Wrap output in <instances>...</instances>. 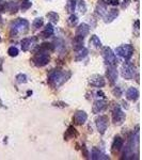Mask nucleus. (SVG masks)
Listing matches in <instances>:
<instances>
[{"instance_id": "1", "label": "nucleus", "mask_w": 142, "mask_h": 160, "mask_svg": "<svg viewBox=\"0 0 142 160\" xmlns=\"http://www.w3.org/2000/svg\"><path fill=\"white\" fill-rule=\"evenodd\" d=\"M69 77H71V73H69V72L53 71L48 75V83L53 88H59V87H61Z\"/></svg>"}, {"instance_id": "2", "label": "nucleus", "mask_w": 142, "mask_h": 160, "mask_svg": "<svg viewBox=\"0 0 142 160\" xmlns=\"http://www.w3.org/2000/svg\"><path fill=\"white\" fill-rule=\"evenodd\" d=\"M29 28V22L24 18H18L16 19L14 22H12L11 29H12V34H18V33H24L28 30Z\"/></svg>"}, {"instance_id": "3", "label": "nucleus", "mask_w": 142, "mask_h": 160, "mask_svg": "<svg viewBox=\"0 0 142 160\" xmlns=\"http://www.w3.org/2000/svg\"><path fill=\"white\" fill-rule=\"evenodd\" d=\"M115 53H117L118 56L122 57V58L129 59L134 53V47L131 45H129V44L122 45L115 49Z\"/></svg>"}, {"instance_id": "4", "label": "nucleus", "mask_w": 142, "mask_h": 160, "mask_svg": "<svg viewBox=\"0 0 142 160\" xmlns=\"http://www.w3.org/2000/svg\"><path fill=\"white\" fill-rule=\"evenodd\" d=\"M103 57H104L106 63L108 65H112L115 66L117 65V57H115V53H113V51L110 49L109 47H105L103 48Z\"/></svg>"}, {"instance_id": "5", "label": "nucleus", "mask_w": 142, "mask_h": 160, "mask_svg": "<svg viewBox=\"0 0 142 160\" xmlns=\"http://www.w3.org/2000/svg\"><path fill=\"white\" fill-rule=\"evenodd\" d=\"M33 62L34 64L38 68H42V66H45L46 64L49 62V55L47 52H42V51H38V52L35 55V57L33 58Z\"/></svg>"}, {"instance_id": "6", "label": "nucleus", "mask_w": 142, "mask_h": 160, "mask_svg": "<svg viewBox=\"0 0 142 160\" xmlns=\"http://www.w3.org/2000/svg\"><path fill=\"white\" fill-rule=\"evenodd\" d=\"M112 118H113V123H114L115 125H121V124H123L124 120H125V113L122 111L120 106H117V107L113 109Z\"/></svg>"}, {"instance_id": "7", "label": "nucleus", "mask_w": 142, "mask_h": 160, "mask_svg": "<svg viewBox=\"0 0 142 160\" xmlns=\"http://www.w3.org/2000/svg\"><path fill=\"white\" fill-rule=\"evenodd\" d=\"M134 74H135V68H134L133 64L130 62H126L122 68L123 77L125 79H131L134 77Z\"/></svg>"}, {"instance_id": "8", "label": "nucleus", "mask_w": 142, "mask_h": 160, "mask_svg": "<svg viewBox=\"0 0 142 160\" xmlns=\"http://www.w3.org/2000/svg\"><path fill=\"white\" fill-rule=\"evenodd\" d=\"M89 83L91 84L93 87H96V88H103L105 86V79L103 76L100 75H92L89 79Z\"/></svg>"}, {"instance_id": "9", "label": "nucleus", "mask_w": 142, "mask_h": 160, "mask_svg": "<svg viewBox=\"0 0 142 160\" xmlns=\"http://www.w3.org/2000/svg\"><path fill=\"white\" fill-rule=\"evenodd\" d=\"M108 126V118L106 115H102V117L96 118V127L100 133H105L106 129Z\"/></svg>"}, {"instance_id": "10", "label": "nucleus", "mask_w": 142, "mask_h": 160, "mask_svg": "<svg viewBox=\"0 0 142 160\" xmlns=\"http://www.w3.org/2000/svg\"><path fill=\"white\" fill-rule=\"evenodd\" d=\"M88 118V115L84 111H81V110H78L75 112L74 117H73V122L77 125H82V124L86 123Z\"/></svg>"}, {"instance_id": "11", "label": "nucleus", "mask_w": 142, "mask_h": 160, "mask_svg": "<svg viewBox=\"0 0 142 160\" xmlns=\"http://www.w3.org/2000/svg\"><path fill=\"white\" fill-rule=\"evenodd\" d=\"M107 77L109 79V81L113 83V82L117 81L118 79V71L115 68V66H112V65H108V68H107Z\"/></svg>"}, {"instance_id": "12", "label": "nucleus", "mask_w": 142, "mask_h": 160, "mask_svg": "<svg viewBox=\"0 0 142 160\" xmlns=\"http://www.w3.org/2000/svg\"><path fill=\"white\" fill-rule=\"evenodd\" d=\"M107 108V102L106 100H96L93 105V112L94 113H100Z\"/></svg>"}, {"instance_id": "13", "label": "nucleus", "mask_w": 142, "mask_h": 160, "mask_svg": "<svg viewBox=\"0 0 142 160\" xmlns=\"http://www.w3.org/2000/svg\"><path fill=\"white\" fill-rule=\"evenodd\" d=\"M123 144H124V140L121 137H115L114 141H113L112 143V153L115 154L118 153V152H120L121 149L123 148Z\"/></svg>"}, {"instance_id": "14", "label": "nucleus", "mask_w": 142, "mask_h": 160, "mask_svg": "<svg viewBox=\"0 0 142 160\" xmlns=\"http://www.w3.org/2000/svg\"><path fill=\"white\" fill-rule=\"evenodd\" d=\"M89 31H90V27L87 24H80L76 30V35L84 38L89 33Z\"/></svg>"}, {"instance_id": "15", "label": "nucleus", "mask_w": 142, "mask_h": 160, "mask_svg": "<svg viewBox=\"0 0 142 160\" xmlns=\"http://www.w3.org/2000/svg\"><path fill=\"white\" fill-rule=\"evenodd\" d=\"M126 97L129 100H136L139 97V92L136 88H129L126 92Z\"/></svg>"}, {"instance_id": "16", "label": "nucleus", "mask_w": 142, "mask_h": 160, "mask_svg": "<svg viewBox=\"0 0 142 160\" xmlns=\"http://www.w3.org/2000/svg\"><path fill=\"white\" fill-rule=\"evenodd\" d=\"M84 38L82 37H79V35H76L74 38V41H73V47L75 50H79L80 48L84 47Z\"/></svg>"}, {"instance_id": "17", "label": "nucleus", "mask_w": 142, "mask_h": 160, "mask_svg": "<svg viewBox=\"0 0 142 160\" xmlns=\"http://www.w3.org/2000/svg\"><path fill=\"white\" fill-rule=\"evenodd\" d=\"M34 42H35V38H24L22 41V49L24 51L29 50Z\"/></svg>"}, {"instance_id": "18", "label": "nucleus", "mask_w": 142, "mask_h": 160, "mask_svg": "<svg viewBox=\"0 0 142 160\" xmlns=\"http://www.w3.org/2000/svg\"><path fill=\"white\" fill-rule=\"evenodd\" d=\"M118 15H119V11H118V10H115V9L110 10V11L107 13V15L105 16V22H111L113 19L117 18Z\"/></svg>"}, {"instance_id": "19", "label": "nucleus", "mask_w": 142, "mask_h": 160, "mask_svg": "<svg viewBox=\"0 0 142 160\" xmlns=\"http://www.w3.org/2000/svg\"><path fill=\"white\" fill-rule=\"evenodd\" d=\"M91 158L92 159H109V157L106 156L105 154H103L102 152H99L97 148H93L91 153Z\"/></svg>"}, {"instance_id": "20", "label": "nucleus", "mask_w": 142, "mask_h": 160, "mask_svg": "<svg viewBox=\"0 0 142 160\" xmlns=\"http://www.w3.org/2000/svg\"><path fill=\"white\" fill-rule=\"evenodd\" d=\"M78 136V132H77V130L75 129L73 126H69L68 129L66 130L65 135H64V138H65V140H69V139H73L75 137Z\"/></svg>"}, {"instance_id": "21", "label": "nucleus", "mask_w": 142, "mask_h": 160, "mask_svg": "<svg viewBox=\"0 0 142 160\" xmlns=\"http://www.w3.org/2000/svg\"><path fill=\"white\" fill-rule=\"evenodd\" d=\"M53 45L50 43H43L38 46V51H42V52H48V51H51L53 50Z\"/></svg>"}, {"instance_id": "22", "label": "nucleus", "mask_w": 142, "mask_h": 160, "mask_svg": "<svg viewBox=\"0 0 142 160\" xmlns=\"http://www.w3.org/2000/svg\"><path fill=\"white\" fill-rule=\"evenodd\" d=\"M53 34V28L50 24H48L46 26L45 30L42 32V38H49Z\"/></svg>"}, {"instance_id": "23", "label": "nucleus", "mask_w": 142, "mask_h": 160, "mask_svg": "<svg viewBox=\"0 0 142 160\" xmlns=\"http://www.w3.org/2000/svg\"><path fill=\"white\" fill-rule=\"evenodd\" d=\"M106 11H107V8H106V3H104V1H99V3L97 4V8H96V12L97 14H99L100 16L105 14Z\"/></svg>"}, {"instance_id": "24", "label": "nucleus", "mask_w": 142, "mask_h": 160, "mask_svg": "<svg viewBox=\"0 0 142 160\" xmlns=\"http://www.w3.org/2000/svg\"><path fill=\"white\" fill-rule=\"evenodd\" d=\"M77 51H78V53H77V56H76V60L77 61L82 60V59H84V57L88 55V49H87V48H84V47L80 48V49L77 50Z\"/></svg>"}, {"instance_id": "25", "label": "nucleus", "mask_w": 142, "mask_h": 160, "mask_svg": "<svg viewBox=\"0 0 142 160\" xmlns=\"http://www.w3.org/2000/svg\"><path fill=\"white\" fill-rule=\"evenodd\" d=\"M76 9V0H68L66 3V10L68 13H73Z\"/></svg>"}, {"instance_id": "26", "label": "nucleus", "mask_w": 142, "mask_h": 160, "mask_svg": "<svg viewBox=\"0 0 142 160\" xmlns=\"http://www.w3.org/2000/svg\"><path fill=\"white\" fill-rule=\"evenodd\" d=\"M90 44H92V45L96 48H99L100 46H102V42H100V40L96 37V35H92L91 40H90Z\"/></svg>"}, {"instance_id": "27", "label": "nucleus", "mask_w": 142, "mask_h": 160, "mask_svg": "<svg viewBox=\"0 0 142 160\" xmlns=\"http://www.w3.org/2000/svg\"><path fill=\"white\" fill-rule=\"evenodd\" d=\"M7 9L9 10V11H11V12H16L17 11V9H18V6H17V3L16 2H9V3L7 4Z\"/></svg>"}, {"instance_id": "28", "label": "nucleus", "mask_w": 142, "mask_h": 160, "mask_svg": "<svg viewBox=\"0 0 142 160\" xmlns=\"http://www.w3.org/2000/svg\"><path fill=\"white\" fill-rule=\"evenodd\" d=\"M47 17H48V18H49L53 22H58V19H59V15L57 14V13H55V12H49V13H47Z\"/></svg>"}, {"instance_id": "29", "label": "nucleus", "mask_w": 142, "mask_h": 160, "mask_svg": "<svg viewBox=\"0 0 142 160\" xmlns=\"http://www.w3.org/2000/svg\"><path fill=\"white\" fill-rule=\"evenodd\" d=\"M68 25L71 26V27H74V26H76L77 22H78V18H77L76 15H71L68 20Z\"/></svg>"}, {"instance_id": "30", "label": "nucleus", "mask_w": 142, "mask_h": 160, "mask_svg": "<svg viewBox=\"0 0 142 160\" xmlns=\"http://www.w3.org/2000/svg\"><path fill=\"white\" fill-rule=\"evenodd\" d=\"M43 18H35L34 19V22H33V24H32V26H33V28L34 29H38V28H41L43 26Z\"/></svg>"}, {"instance_id": "31", "label": "nucleus", "mask_w": 142, "mask_h": 160, "mask_svg": "<svg viewBox=\"0 0 142 160\" xmlns=\"http://www.w3.org/2000/svg\"><path fill=\"white\" fill-rule=\"evenodd\" d=\"M16 79H17V82H18V83H26V82H27V76H26L25 74L17 75Z\"/></svg>"}, {"instance_id": "32", "label": "nucleus", "mask_w": 142, "mask_h": 160, "mask_svg": "<svg viewBox=\"0 0 142 160\" xmlns=\"http://www.w3.org/2000/svg\"><path fill=\"white\" fill-rule=\"evenodd\" d=\"M8 53H9L10 57H16L17 55H18V49H17L16 47H10L9 50H8Z\"/></svg>"}, {"instance_id": "33", "label": "nucleus", "mask_w": 142, "mask_h": 160, "mask_svg": "<svg viewBox=\"0 0 142 160\" xmlns=\"http://www.w3.org/2000/svg\"><path fill=\"white\" fill-rule=\"evenodd\" d=\"M31 2L29 0H23V3H22V10L23 11H26V10H28L29 8H31Z\"/></svg>"}, {"instance_id": "34", "label": "nucleus", "mask_w": 142, "mask_h": 160, "mask_svg": "<svg viewBox=\"0 0 142 160\" xmlns=\"http://www.w3.org/2000/svg\"><path fill=\"white\" fill-rule=\"evenodd\" d=\"M112 93H113V95L114 96H117V97H120L121 95H122V91H121V89L120 88H114V89L112 90Z\"/></svg>"}, {"instance_id": "35", "label": "nucleus", "mask_w": 142, "mask_h": 160, "mask_svg": "<svg viewBox=\"0 0 142 160\" xmlns=\"http://www.w3.org/2000/svg\"><path fill=\"white\" fill-rule=\"evenodd\" d=\"M79 10H80V12L82 14L86 12V4H84V1H82V0L79 1Z\"/></svg>"}, {"instance_id": "36", "label": "nucleus", "mask_w": 142, "mask_h": 160, "mask_svg": "<svg viewBox=\"0 0 142 160\" xmlns=\"http://www.w3.org/2000/svg\"><path fill=\"white\" fill-rule=\"evenodd\" d=\"M108 4H112V6H118L119 4V0H107Z\"/></svg>"}, {"instance_id": "37", "label": "nucleus", "mask_w": 142, "mask_h": 160, "mask_svg": "<svg viewBox=\"0 0 142 160\" xmlns=\"http://www.w3.org/2000/svg\"><path fill=\"white\" fill-rule=\"evenodd\" d=\"M53 106H58V107H61V108H64V107H66V105L65 102H55L53 104Z\"/></svg>"}, {"instance_id": "38", "label": "nucleus", "mask_w": 142, "mask_h": 160, "mask_svg": "<svg viewBox=\"0 0 142 160\" xmlns=\"http://www.w3.org/2000/svg\"><path fill=\"white\" fill-rule=\"evenodd\" d=\"M136 28L137 29H139V20H137L136 22Z\"/></svg>"}, {"instance_id": "39", "label": "nucleus", "mask_w": 142, "mask_h": 160, "mask_svg": "<svg viewBox=\"0 0 142 160\" xmlns=\"http://www.w3.org/2000/svg\"><path fill=\"white\" fill-rule=\"evenodd\" d=\"M0 40H1V38H0Z\"/></svg>"}]
</instances>
